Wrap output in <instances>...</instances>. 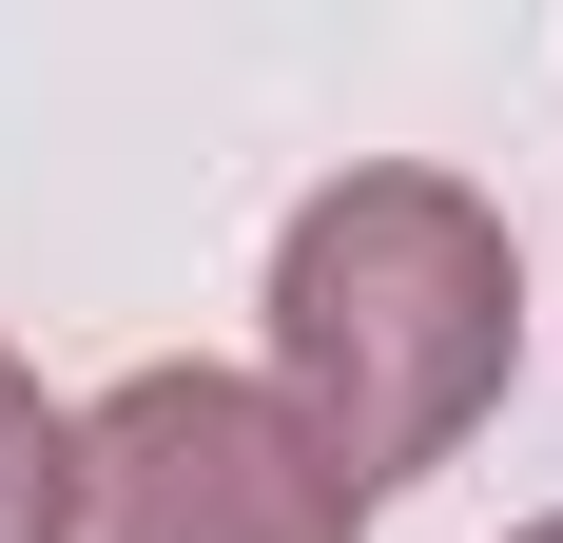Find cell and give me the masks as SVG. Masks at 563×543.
Segmentation results:
<instances>
[{"mask_svg": "<svg viewBox=\"0 0 563 543\" xmlns=\"http://www.w3.org/2000/svg\"><path fill=\"white\" fill-rule=\"evenodd\" d=\"M273 350H291V388H311V446L350 466V505L408 486V466L506 388V233L466 214L448 175H350V195L291 214Z\"/></svg>", "mask_w": 563, "mask_h": 543, "instance_id": "cell-1", "label": "cell"}, {"mask_svg": "<svg viewBox=\"0 0 563 543\" xmlns=\"http://www.w3.org/2000/svg\"><path fill=\"white\" fill-rule=\"evenodd\" d=\"M58 543H350V466L233 369H156L78 428Z\"/></svg>", "mask_w": 563, "mask_h": 543, "instance_id": "cell-2", "label": "cell"}, {"mask_svg": "<svg viewBox=\"0 0 563 543\" xmlns=\"http://www.w3.org/2000/svg\"><path fill=\"white\" fill-rule=\"evenodd\" d=\"M58 486H78V428H40V388L0 369V543H20V524H58Z\"/></svg>", "mask_w": 563, "mask_h": 543, "instance_id": "cell-3", "label": "cell"}, {"mask_svg": "<svg viewBox=\"0 0 563 543\" xmlns=\"http://www.w3.org/2000/svg\"><path fill=\"white\" fill-rule=\"evenodd\" d=\"M525 543H563V524H525Z\"/></svg>", "mask_w": 563, "mask_h": 543, "instance_id": "cell-4", "label": "cell"}]
</instances>
